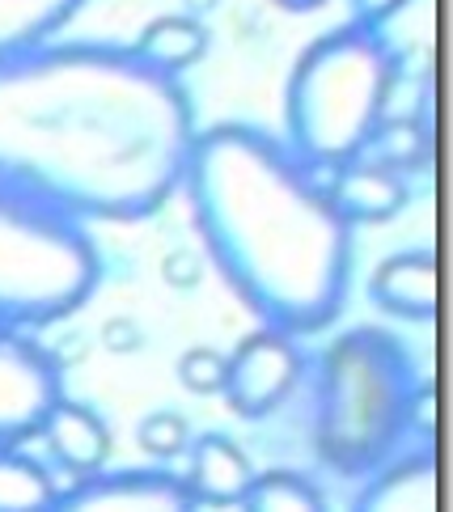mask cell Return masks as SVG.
Instances as JSON below:
<instances>
[{"instance_id": "6da1fadb", "label": "cell", "mask_w": 453, "mask_h": 512, "mask_svg": "<svg viewBox=\"0 0 453 512\" xmlns=\"http://www.w3.org/2000/svg\"><path fill=\"white\" fill-rule=\"evenodd\" d=\"M195 111L132 47L47 43L0 60V187L72 221L132 225L183 187Z\"/></svg>"}, {"instance_id": "7a4b0ae2", "label": "cell", "mask_w": 453, "mask_h": 512, "mask_svg": "<svg viewBox=\"0 0 453 512\" xmlns=\"http://www.w3.org/2000/svg\"><path fill=\"white\" fill-rule=\"evenodd\" d=\"M216 271L263 326L326 331L352 288V225L276 136L250 123L199 127L183 187Z\"/></svg>"}, {"instance_id": "3957f363", "label": "cell", "mask_w": 453, "mask_h": 512, "mask_svg": "<svg viewBox=\"0 0 453 512\" xmlns=\"http://www.w3.org/2000/svg\"><path fill=\"white\" fill-rule=\"evenodd\" d=\"M428 381L382 326H352L318 360L314 453L339 479H369L415 436V407Z\"/></svg>"}, {"instance_id": "277c9868", "label": "cell", "mask_w": 453, "mask_h": 512, "mask_svg": "<svg viewBox=\"0 0 453 512\" xmlns=\"http://www.w3.org/2000/svg\"><path fill=\"white\" fill-rule=\"evenodd\" d=\"M398 56L382 30L343 22L297 56L284 89V149L305 170H339L390 115Z\"/></svg>"}, {"instance_id": "5b68a950", "label": "cell", "mask_w": 453, "mask_h": 512, "mask_svg": "<svg viewBox=\"0 0 453 512\" xmlns=\"http://www.w3.org/2000/svg\"><path fill=\"white\" fill-rule=\"evenodd\" d=\"M102 280L81 221L0 187V331L34 335L72 318Z\"/></svg>"}, {"instance_id": "8992f818", "label": "cell", "mask_w": 453, "mask_h": 512, "mask_svg": "<svg viewBox=\"0 0 453 512\" xmlns=\"http://www.w3.org/2000/svg\"><path fill=\"white\" fill-rule=\"evenodd\" d=\"M305 377V352L293 335L259 326L225 356V402L242 419H267L280 411Z\"/></svg>"}, {"instance_id": "52a82bcc", "label": "cell", "mask_w": 453, "mask_h": 512, "mask_svg": "<svg viewBox=\"0 0 453 512\" xmlns=\"http://www.w3.org/2000/svg\"><path fill=\"white\" fill-rule=\"evenodd\" d=\"M64 398L60 360L34 335L0 331V445L39 436L47 411Z\"/></svg>"}, {"instance_id": "ba28073f", "label": "cell", "mask_w": 453, "mask_h": 512, "mask_svg": "<svg viewBox=\"0 0 453 512\" xmlns=\"http://www.w3.org/2000/svg\"><path fill=\"white\" fill-rule=\"evenodd\" d=\"M187 483L174 470H98L56 491L47 512H195Z\"/></svg>"}, {"instance_id": "9c48e42d", "label": "cell", "mask_w": 453, "mask_h": 512, "mask_svg": "<svg viewBox=\"0 0 453 512\" xmlns=\"http://www.w3.org/2000/svg\"><path fill=\"white\" fill-rule=\"evenodd\" d=\"M326 195H331L335 212L352 229L356 225H386L407 208L411 182L403 174L377 166V161H369V157H356V161H348V166L335 170V178L326 182Z\"/></svg>"}, {"instance_id": "30bf717a", "label": "cell", "mask_w": 453, "mask_h": 512, "mask_svg": "<svg viewBox=\"0 0 453 512\" xmlns=\"http://www.w3.org/2000/svg\"><path fill=\"white\" fill-rule=\"evenodd\" d=\"M187 453H191V462H187L183 483L191 491V500L208 508H238L259 474L255 462L246 457V449L225 432H208L199 441H191Z\"/></svg>"}, {"instance_id": "8fae6325", "label": "cell", "mask_w": 453, "mask_h": 512, "mask_svg": "<svg viewBox=\"0 0 453 512\" xmlns=\"http://www.w3.org/2000/svg\"><path fill=\"white\" fill-rule=\"evenodd\" d=\"M39 441L56 457V466L68 470L72 479H89V474L106 470V462H111V428H106V419L94 407H85V402L60 398L43 419Z\"/></svg>"}, {"instance_id": "7c38bea8", "label": "cell", "mask_w": 453, "mask_h": 512, "mask_svg": "<svg viewBox=\"0 0 453 512\" xmlns=\"http://www.w3.org/2000/svg\"><path fill=\"white\" fill-rule=\"evenodd\" d=\"M369 301L394 318H437V259H432V250H403L377 263L369 276Z\"/></svg>"}, {"instance_id": "4fadbf2b", "label": "cell", "mask_w": 453, "mask_h": 512, "mask_svg": "<svg viewBox=\"0 0 453 512\" xmlns=\"http://www.w3.org/2000/svg\"><path fill=\"white\" fill-rule=\"evenodd\" d=\"M352 512H437V457L432 449L398 453L369 474Z\"/></svg>"}, {"instance_id": "5bb4252c", "label": "cell", "mask_w": 453, "mask_h": 512, "mask_svg": "<svg viewBox=\"0 0 453 512\" xmlns=\"http://www.w3.org/2000/svg\"><path fill=\"white\" fill-rule=\"evenodd\" d=\"M132 56L144 68L178 81V72L195 68L208 56V26L195 22V17H187V13L153 17V22L140 30V39L132 43Z\"/></svg>"}, {"instance_id": "9a60e30c", "label": "cell", "mask_w": 453, "mask_h": 512, "mask_svg": "<svg viewBox=\"0 0 453 512\" xmlns=\"http://www.w3.org/2000/svg\"><path fill=\"white\" fill-rule=\"evenodd\" d=\"M85 0H0V60L30 56L81 13Z\"/></svg>"}, {"instance_id": "2e32d148", "label": "cell", "mask_w": 453, "mask_h": 512, "mask_svg": "<svg viewBox=\"0 0 453 512\" xmlns=\"http://www.w3.org/2000/svg\"><path fill=\"white\" fill-rule=\"evenodd\" d=\"M51 470L22 445H0V512H47L56 500Z\"/></svg>"}, {"instance_id": "e0dca14e", "label": "cell", "mask_w": 453, "mask_h": 512, "mask_svg": "<svg viewBox=\"0 0 453 512\" xmlns=\"http://www.w3.org/2000/svg\"><path fill=\"white\" fill-rule=\"evenodd\" d=\"M238 512H326V500L297 470H263L255 474Z\"/></svg>"}, {"instance_id": "ac0fdd59", "label": "cell", "mask_w": 453, "mask_h": 512, "mask_svg": "<svg viewBox=\"0 0 453 512\" xmlns=\"http://www.w3.org/2000/svg\"><path fill=\"white\" fill-rule=\"evenodd\" d=\"M428 127L424 123H415V119H382V127L373 132L369 140V149L360 153V157H369L377 161V166H386L394 174H415L428 161Z\"/></svg>"}, {"instance_id": "d6986e66", "label": "cell", "mask_w": 453, "mask_h": 512, "mask_svg": "<svg viewBox=\"0 0 453 512\" xmlns=\"http://www.w3.org/2000/svg\"><path fill=\"white\" fill-rule=\"evenodd\" d=\"M136 441H140L144 453H153L157 462H174L178 453H187V445H191V428H187V419H183V415H174V411H153V415H144V419H140Z\"/></svg>"}, {"instance_id": "ffe728a7", "label": "cell", "mask_w": 453, "mask_h": 512, "mask_svg": "<svg viewBox=\"0 0 453 512\" xmlns=\"http://www.w3.org/2000/svg\"><path fill=\"white\" fill-rule=\"evenodd\" d=\"M178 381H183V390L208 398V394H221L225 390V356L212 352V347H191L178 360Z\"/></svg>"}, {"instance_id": "44dd1931", "label": "cell", "mask_w": 453, "mask_h": 512, "mask_svg": "<svg viewBox=\"0 0 453 512\" xmlns=\"http://www.w3.org/2000/svg\"><path fill=\"white\" fill-rule=\"evenodd\" d=\"M352 5V22L356 26H373V30H382L394 13H403L411 0H348Z\"/></svg>"}, {"instance_id": "7402d4cb", "label": "cell", "mask_w": 453, "mask_h": 512, "mask_svg": "<svg viewBox=\"0 0 453 512\" xmlns=\"http://www.w3.org/2000/svg\"><path fill=\"white\" fill-rule=\"evenodd\" d=\"M276 5H284V9H293V13H310V9H322L326 0H276Z\"/></svg>"}]
</instances>
